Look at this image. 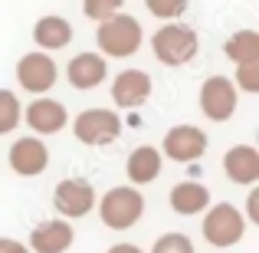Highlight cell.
<instances>
[{
    "mask_svg": "<svg viewBox=\"0 0 259 253\" xmlns=\"http://www.w3.org/2000/svg\"><path fill=\"white\" fill-rule=\"evenodd\" d=\"M59 79V69L56 63H53V56H46V53H23V56L17 59V83L26 89V92L33 95H46L53 86H56Z\"/></svg>",
    "mask_w": 259,
    "mask_h": 253,
    "instance_id": "cell-8",
    "label": "cell"
},
{
    "mask_svg": "<svg viewBox=\"0 0 259 253\" xmlns=\"http://www.w3.org/2000/svg\"><path fill=\"white\" fill-rule=\"evenodd\" d=\"M145 214V194L132 184H118V188L105 191L99 204V217L108 230H128L141 221Z\"/></svg>",
    "mask_w": 259,
    "mask_h": 253,
    "instance_id": "cell-2",
    "label": "cell"
},
{
    "mask_svg": "<svg viewBox=\"0 0 259 253\" xmlns=\"http://www.w3.org/2000/svg\"><path fill=\"white\" fill-rule=\"evenodd\" d=\"M151 253H197V247H194V240H190L187 234L171 230V234H161L158 240H154Z\"/></svg>",
    "mask_w": 259,
    "mask_h": 253,
    "instance_id": "cell-21",
    "label": "cell"
},
{
    "mask_svg": "<svg viewBox=\"0 0 259 253\" xmlns=\"http://www.w3.org/2000/svg\"><path fill=\"white\" fill-rule=\"evenodd\" d=\"M72 240H76V230L69 221H43L30 234V247L36 253H66Z\"/></svg>",
    "mask_w": 259,
    "mask_h": 253,
    "instance_id": "cell-14",
    "label": "cell"
},
{
    "mask_svg": "<svg viewBox=\"0 0 259 253\" xmlns=\"http://www.w3.org/2000/svg\"><path fill=\"white\" fill-rule=\"evenodd\" d=\"M105 76H108V63L99 56V53H79V56H72L69 66H66V79H69V86L82 89V92L102 86Z\"/></svg>",
    "mask_w": 259,
    "mask_h": 253,
    "instance_id": "cell-13",
    "label": "cell"
},
{
    "mask_svg": "<svg viewBox=\"0 0 259 253\" xmlns=\"http://www.w3.org/2000/svg\"><path fill=\"white\" fill-rule=\"evenodd\" d=\"M23 122L36 135H56L69 125V112H66L63 102L50 99V95H36V99L23 109Z\"/></svg>",
    "mask_w": 259,
    "mask_h": 253,
    "instance_id": "cell-11",
    "label": "cell"
},
{
    "mask_svg": "<svg viewBox=\"0 0 259 253\" xmlns=\"http://www.w3.org/2000/svg\"><path fill=\"white\" fill-rule=\"evenodd\" d=\"M203 152H207V135L197 125H174L161 141V158H171L177 165H190Z\"/></svg>",
    "mask_w": 259,
    "mask_h": 253,
    "instance_id": "cell-9",
    "label": "cell"
},
{
    "mask_svg": "<svg viewBox=\"0 0 259 253\" xmlns=\"http://www.w3.org/2000/svg\"><path fill=\"white\" fill-rule=\"evenodd\" d=\"M145 7L151 10V17H161L167 23H177L184 10H187V0H145Z\"/></svg>",
    "mask_w": 259,
    "mask_h": 253,
    "instance_id": "cell-23",
    "label": "cell"
},
{
    "mask_svg": "<svg viewBox=\"0 0 259 253\" xmlns=\"http://www.w3.org/2000/svg\"><path fill=\"white\" fill-rule=\"evenodd\" d=\"M236 105H240V92H236L233 79L227 76H210L200 86V112L210 122H227L233 119Z\"/></svg>",
    "mask_w": 259,
    "mask_h": 253,
    "instance_id": "cell-7",
    "label": "cell"
},
{
    "mask_svg": "<svg viewBox=\"0 0 259 253\" xmlns=\"http://www.w3.org/2000/svg\"><path fill=\"white\" fill-rule=\"evenodd\" d=\"M223 53L233 59L236 66L246 63H259V33L256 30H240L223 43Z\"/></svg>",
    "mask_w": 259,
    "mask_h": 253,
    "instance_id": "cell-19",
    "label": "cell"
},
{
    "mask_svg": "<svg viewBox=\"0 0 259 253\" xmlns=\"http://www.w3.org/2000/svg\"><path fill=\"white\" fill-rule=\"evenodd\" d=\"M108 253H145L141 247H135V243H112Z\"/></svg>",
    "mask_w": 259,
    "mask_h": 253,
    "instance_id": "cell-27",
    "label": "cell"
},
{
    "mask_svg": "<svg viewBox=\"0 0 259 253\" xmlns=\"http://www.w3.org/2000/svg\"><path fill=\"white\" fill-rule=\"evenodd\" d=\"M151 50L164 66H187L200 50V37L184 23H164L151 37Z\"/></svg>",
    "mask_w": 259,
    "mask_h": 253,
    "instance_id": "cell-3",
    "label": "cell"
},
{
    "mask_svg": "<svg viewBox=\"0 0 259 253\" xmlns=\"http://www.w3.org/2000/svg\"><path fill=\"white\" fill-rule=\"evenodd\" d=\"M20 122H23V105H20L17 92L0 89V135H10Z\"/></svg>",
    "mask_w": 259,
    "mask_h": 253,
    "instance_id": "cell-20",
    "label": "cell"
},
{
    "mask_svg": "<svg viewBox=\"0 0 259 253\" xmlns=\"http://www.w3.org/2000/svg\"><path fill=\"white\" fill-rule=\"evenodd\" d=\"M0 253H30V247H23L13 237H0Z\"/></svg>",
    "mask_w": 259,
    "mask_h": 253,
    "instance_id": "cell-26",
    "label": "cell"
},
{
    "mask_svg": "<svg viewBox=\"0 0 259 253\" xmlns=\"http://www.w3.org/2000/svg\"><path fill=\"white\" fill-rule=\"evenodd\" d=\"M223 171L233 184H256L259 181V152L253 145H233L223 155Z\"/></svg>",
    "mask_w": 259,
    "mask_h": 253,
    "instance_id": "cell-16",
    "label": "cell"
},
{
    "mask_svg": "<svg viewBox=\"0 0 259 253\" xmlns=\"http://www.w3.org/2000/svg\"><path fill=\"white\" fill-rule=\"evenodd\" d=\"M33 40H36L39 53H56L63 50V46H69L72 40V23L66 17H59V13H50V17H39L36 23H33Z\"/></svg>",
    "mask_w": 259,
    "mask_h": 253,
    "instance_id": "cell-15",
    "label": "cell"
},
{
    "mask_svg": "<svg viewBox=\"0 0 259 253\" xmlns=\"http://www.w3.org/2000/svg\"><path fill=\"white\" fill-rule=\"evenodd\" d=\"M7 158H10V168L17 171V174L36 177L50 165V148H46V141H39L36 135H26V138H17L10 145V155H7Z\"/></svg>",
    "mask_w": 259,
    "mask_h": 253,
    "instance_id": "cell-12",
    "label": "cell"
},
{
    "mask_svg": "<svg viewBox=\"0 0 259 253\" xmlns=\"http://www.w3.org/2000/svg\"><path fill=\"white\" fill-rule=\"evenodd\" d=\"M246 224H259V191H249V201H246Z\"/></svg>",
    "mask_w": 259,
    "mask_h": 253,
    "instance_id": "cell-25",
    "label": "cell"
},
{
    "mask_svg": "<svg viewBox=\"0 0 259 253\" xmlns=\"http://www.w3.org/2000/svg\"><path fill=\"white\" fill-rule=\"evenodd\" d=\"M161 168H164V158H161V152L154 145L135 148V152L128 155V161H125V171H128L132 188H135V184H151V181H158Z\"/></svg>",
    "mask_w": 259,
    "mask_h": 253,
    "instance_id": "cell-17",
    "label": "cell"
},
{
    "mask_svg": "<svg viewBox=\"0 0 259 253\" xmlns=\"http://www.w3.org/2000/svg\"><path fill=\"white\" fill-rule=\"evenodd\" d=\"M95 40H99V56H112V59H128L141 50V40H145V30L141 23L132 17V13H115V17L102 20L99 30H95Z\"/></svg>",
    "mask_w": 259,
    "mask_h": 253,
    "instance_id": "cell-1",
    "label": "cell"
},
{
    "mask_svg": "<svg viewBox=\"0 0 259 253\" xmlns=\"http://www.w3.org/2000/svg\"><path fill=\"white\" fill-rule=\"evenodd\" d=\"M236 92H259V63H246V66H236Z\"/></svg>",
    "mask_w": 259,
    "mask_h": 253,
    "instance_id": "cell-24",
    "label": "cell"
},
{
    "mask_svg": "<svg viewBox=\"0 0 259 253\" xmlns=\"http://www.w3.org/2000/svg\"><path fill=\"white\" fill-rule=\"evenodd\" d=\"M171 207L174 214H184V217L203 214L210 207V191L200 181H181L171 188Z\"/></svg>",
    "mask_w": 259,
    "mask_h": 253,
    "instance_id": "cell-18",
    "label": "cell"
},
{
    "mask_svg": "<svg viewBox=\"0 0 259 253\" xmlns=\"http://www.w3.org/2000/svg\"><path fill=\"white\" fill-rule=\"evenodd\" d=\"M53 207L63 221H79V217L92 214L95 207V188L82 177H63L53 191Z\"/></svg>",
    "mask_w": 259,
    "mask_h": 253,
    "instance_id": "cell-6",
    "label": "cell"
},
{
    "mask_svg": "<svg viewBox=\"0 0 259 253\" xmlns=\"http://www.w3.org/2000/svg\"><path fill=\"white\" fill-rule=\"evenodd\" d=\"M203 240L210 243V247L217 250H227L233 247V243L243 240V234H246V217H243L240 207H233V204H213V207H207V214H203Z\"/></svg>",
    "mask_w": 259,
    "mask_h": 253,
    "instance_id": "cell-4",
    "label": "cell"
},
{
    "mask_svg": "<svg viewBox=\"0 0 259 253\" xmlns=\"http://www.w3.org/2000/svg\"><path fill=\"white\" fill-rule=\"evenodd\" d=\"M151 89H154V83L145 69H121L118 76L112 79V102L118 109L135 112V109H141L151 99Z\"/></svg>",
    "mask_w": 259,
    "mask_h": 253,
    "instance_id": "cell-10",
    "label": "cell"
},
{
    "mask_svg": "<svg viewBox=\"0 0 259 253\" xmlns=\"http://www.w3.org/2000/svg\"><path fill=\"white\" fill-rule=\"evenodd\" d=\"M121 7H125V0H82V13L89 20H95V23L121 13Z\"/></svg>",
    "mask_w": 259,
    "mask_h": 253,
    "instance_id": "cell-22",
    "label": "cell"
},
{
    "mask_svg": "<svg viewBox=\"0 0 259 253\" xmlns=\"http://www.w3.org/2000/svg\"><path fill=\"white\" fill-rule=\"evenodd\" d=\"M72 132L82 145H112L121 135V115H115L112 109H85L76 115Z\"/></svg>",
    "mask_w": 259,
    "mask_h": 253,
    "instance_id": "cell-5",
    "label": "cell"
}]
</instances>
